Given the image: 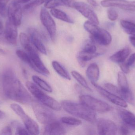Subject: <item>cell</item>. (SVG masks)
Here are the masks:
<instances>
[{"label":"cell","instance_id":"cell-1","mask_svg":"<svg viewBox=\"0 0 135 135\" xmlns=\"http://www.w3.org/2000/svg\"><path fill=\"white\" fill-rule=\"evenodd\" d=\"M2 86L5 96L12 100L22 104H29L33 101L31 96L12 69H8L4 72Z\"/></svg>","mask_w":135,"mask_h":135},{"label":"cell","instance_id":"cell-2","mask_svg":"<svg viewBox=\"0 0 135 135\" xmlns=\"http://www.w3.org/2000/svg\"><path fill=\"white\" fill-rule=\"evenodd\" d=\"M62 108L69 114L82 119L90 123L97 120L96 112L93 111L82 103H77L69 100L61 102Z\"/></svg>","mask_w":135,"mask_h":135},{"label":"cell","instance_id":"cell-3","mask_svg":"<svg viewBox=\"0 0 135 135\" xmlns=\"http://www.w3.org/2000/svg\"><path fill=\"white\" fill-rule=\"evenodd\" d=\"M83 27L90 34L91 41L102 46L109 45L112 41L111 34L105 29L99 27L97 25L87 21L84 23Z\"/></svg>","mask_w":135,"mask_h":135},{"label":"cell","instance_id":"cell-4","mask_svg":"<svg viewBox=\"0 0 135 135\" xmlns=\"http://www.w3.org/2000/svg\"><path fill=\"white\" fill-rule=\"evenodd\" d=\"M26 86L30 92L40 103L51 109L56 111H60L62 108L61 104L55 99L44 92L38 88L36 84L31 82H26Z\"/></svg>","mask_w":135,"mask_h":135},{"label":"cell","instance_id":"cell-5","mask_svg":"<svg viewBox=\"0 0 135 135\" xmlns=\"http://www.w3.org/2000/svg\"><path fill=\"white\" fill-rule=\"evenodd\" d=\"M32 107L36 117L40 123L47 125L55 120L53 112L40 102L32 101Z\"/></svg>","mask_w":135,"mask_h":135},{"label":"cell","instance_id":"cell-6","mask_svg":"<svg viewBox=\"0 0 135 135\" xmlns=\"http://www.w3.org/2000/svg\"><path fill=\"white\" fill-rule=\"evenodd\" d=\"M10 107L22 120L25 128L28 131L30 134L38 135L39 134L40 128L38 124L25 113L20 105L17 104H12Z\"/></svg>","mask_w":135,"mask_h":135},{"label":"cell","instance_id":"cell-7","mask_svg":"<svg viewBox=\"0 0 135 135\" xmlns=\"http://www.w3.org/2000/svg\"><path fill=\"white\" fill-rule=\"evenodd\" d=\"M79 100L81 103L96 112L104 113L112 109V106L106 102L89 95H82L79 97Z\"/></svg>","mask_w":135,"mask_h":135},{"label":"cell","instance_id":"cell-8","mask_svg":"<svg viewBox=\"0 0 135 135\" xmlns=\"http://www.w3.org/2000/svg\"><path fill=\"white\" fill-rule=\"evenodd\" d=\"M24 49L31 59V62L29 66L34 70L39 73L45 76L50 75V71L46 67L38 53L33 48L31 44L26 47Z\"/></svg>","mask_w":135,"mask_h":135},{"label":"cell","instance_id":"cell-9","mask_svg":"<svg viewBox=\"0 0 135 135\" xmlns=\"http://www.w3.org/2000/svg\"><path fill=\"white\" fill-rule=\"evenodd\" d=\"M40 19L46 28L51 40L54 41L57 32L56 24L49 12L45 8H42L40 12Z\"/></svg>","mask_w":135,"mask_h":135},{"label":"cell","instance_id":"cell-10","mask_svg":"<svg viewBox=\"0 0 135 135\" xmlns=\"http://www.w3.org/2000/svg\"><path fill=\"white\" fill-rule=\"evenodd\" d=\"M23 8L20 4L14 1L10 3L7 10L8 20L16 26H20L21 24Z\"/></svg>","mask_w":135,"mask_h":135},{"label":"cell","instance_id":"cell-11","mask_svg":"<svg viewBox=\"0 0 135 135\" xmlns=\"http://www.w3.org/2000/svg\"><path fill=\"white\" fill-rule=\"evenodd\" d=\"M91 83L102 96L110 102L122 108H126L127 107L128 105L127 102L120 97L106 90L95 82H91Z\"/></svg>","mask_w":135,"mask_h":135},{"label":"cell","instance_id":"cell-12","mask_svg":"<svg viewBox=\"0 0 135 135\" xmlns=\"http://www.w3.org/2000/svg\"><path fill=\"white\" fill-rule=\"evenodd\" d=\"M98 134L103 135H115L117 132L115 124L110 120L101 118L97 121Z\"/></svg>","mask_w":135,"mask_h":135},{"label":"cell","instance_id":"cell-13","mask_svg":"<svg viewBox=\"0 0 135 135\" xmlns=\"http://www.w3.org/2000/svg\"><path fill=\"white\" fill-rule=\"evenodd\" d=\"M74 7L89 21L97 25L99 24L97 16L89 5L85 2H77L74 3Z\"/></svg>","mask_w":135,"mask_h":135},{"label":"cell","instance_id":"cell-14","mask_svg":"<svg viewBox=\"0 0 135 135\" xmlns=\"http://www.w3.org/2000/svg\"><path fill=\"white\" fill-rule=\"evenodd\" d=\"M101 4L104 7H116L124 10L135 11V1L125 0H103Z\"/></svg>","mask_w":135,"mask_h":135},{"label":"cell","instance_id":"cell-15","mask_svg":"<svg viewBox=\"0 0 135 135\" xmlns=\"http://www.w3.org/2000/svg\"><path fill=\"white\" fill-rule=\"evenodd\" d=\"M28 33L31 42L35 47L42 54L47 55L46 50L43 43L42 39L39 32L35 29L30 28L28 29Z\"/></svg>","mask_w":135,"mask_h":135},{"label":"cell","instance_id":"cell-16","mask_svg":"<svg viewBox=\"0 0 135 135\" xmlns=\"http://www.w3.org/2000/svg\"><path fill=\"white\" fill-rule=\"evenodd\" d=\"M17 27L8 20L6 21L4 29L5 38L7 42L11 44H16L18 36Z\"/></svg>","mask_w":135,"mask_h":135},{"label":"cell","instance_id":"cell-17","mask_svg":"<svg viewBox=\"0 0 135 135\" xmlns=\"http://www.w3.org/2000/svg\"><path fill=\"white\" fill-rule=\"evenodd\" d=\"M66 131L65 127L59 122L55 120L46 125L44 135H65Z\"/></svg>","mask_w":135,"mask_h":135},{"label":"cell","instance_id":"cell-18","mask_svg":"<svg viewBox=\"0 0 135 135\" xmlns=\"http://www.w3.org/2000/svg\"><path fill=\"white\" fill-rule=\"evenodd\" d=\"M118 113L124 124L135 131V115L132 113L123 109L118 108Z\"/></svg>","mask_w":135,"mask_h":135},{"label":"cell","instance_id":"cell-19","mask_svg":"<svg viewBox=\"0 0 135 135\" xmlns=\"http://www.w3.org/2000/svg\"><path fill=\"white\" fill-rule=\"evenodd\" d=\"M131 52L130 48L126 47L111 55L109 59L112 62L119 64L125 61Z\"/></svg>","mask_w":135,"mask_h":135},{"label":"cell","instance_id":"cell-20","mask_svg":"<svg viewBox=\"0 0 135 135\" xmlns=\"http://www.w3.org/2000/svg\"><path fill=\"white\" fill-rule=\"evenodd\" d=\"M86 75L91 82L96 83L100 77V70L97 64L96 63L90 64L87 68Z\"/></svg>","mask_w":135,"mask_h":135},{"label":"cell","instance_id":"cell-21","mask_svg":"<svg viewBox=\"0 0 135 135\" xmlns=\"http://www.w3.org/2000/svg\"><path fill=\"white\" fill-rule=\"evenodd\" d=\"M100 55V54L97 52L94 54H90L81 50L78 53L77 59L81 66L84 67L85 66L86 62L98 57Z\"/></svg>","mask_w":135,"mask_h":135},{"label":"cell","instance_id":"cell-22","mask_svg":"<svg viewBox=\"0 0 135 135\" xmlns=\"http://www.w3.org/2000/svg\"><path fill=\"white\" fill-rule=\"evenodd\" d=\"M50 12L53 16L59 20L68 23H74L73 21L70 18L67 14L61 10L54 8L51 9Z\"/></svg>","mask_w":135,"mask_h":135},{"label":"cell","instance_id":"cell-23","mask_svg":"<svg viewBox=\"0 0 135 135\" xmlns=\"http://www.w3.org/2000/svg\"><path fill=\"white\" fill-rule=\"evenodd\" d=\"M118 96L123 98L126 102L135 106V98L133 93L130 89L123 90L120 89Z\"/></svg>","mask_w":135,"mask_h":135},{"label":"cell","instance_id":"cell-24","mask_svg":"<svg viewBox=\"0 0 135 135\" xmlns=\"http://www.w3.org/2000/svg\"><path fill=\"white\" fill-rule=\"evenodd\" d=\"M52 65L54 69L60 76L66 80H71V77L69 74L58 62L53 61L52 62Z\"/></svg>","mask_w":135,"mask_h":135},{"label":"cell","instance_id":"cell-25","mask_svg":"<svg viewBox=\"0 0 135 135\" xmlns=\"http://www.w3.org/2000/svg\"><path fill=\"white\" fill-rule=\"evenodd\" d=\"M120 25L127 34L135 36V24L127 20H121Z\"/></svg>","mask_w":135,"mask_h":135},{"label":"cell","instance_id":"cell-26","mask_svg":"<svg viewBox=\"0 0 135 135\" xmlns=\"http://www.w3.org/2000/svg\"><path fill=\"white\" fill-rule=\"evenodd\" d=\"M32 79L35 84L41 89L48 92H52L53 91L52 88L46 82L36 75L32 76Z\"/></svg>","mask_w":135,"mask_h":135},{"label":"cell","instance_id":"cell-27","mask_svg":"<svg viewBox=\"0 0 135 135\" xmlns=\"http://www.w3.org/2000/svg\"><path fill=\"white\" fill-rule=\"evenodd\" d=\"M71 75L73 76V77L83 87H84L85 89H86L89 91H91L92 90L90 88L89 86L88 85L87 82L83 76L80 74L79 73L75 71H71Z\"/></svg>","mask_w":135,"mask_h":135},{"label":"cell","instance_id":"cell-28","mask_svg":"<svg viewBox=\"0 0 135 135\" xmlns=\"http://www.w3.org/2000/svg\"><path fill=\"white\" fill-rule=\"evenodd\" d=\"M118 82L120 89L123 90L130 89L127 77L123 72L118 73Z\"/></svg>","mask_w":135,"mask_h":135},{"label":"cell","instance_id":"cell-29","mask_svg":"<svg viewBox=\"0 0 135 135\" xmlns=\"http://www.w3.org/2000/svg\"><path fill=\"white\" fill-rule=\"evenodd\" d=\"M49 0H34L31 2L25 4L23 8V11L25 12H30L36 7L46 3Z\"/></svg>","mask_w":135,"mask_h":135},{"label":"cell","instance_id":"cell-30","mask_svg":"<svg viewBox=\"0 0 135 135\" xmlns=\"http://www.w3.org/2000/svg\"><path fill=\"white\" fill-rule=\"evenodd\" d=\"M61 121L63 123L67 125L73 126H78L81 125L82 122L80 120L76 118L70 117H64L61 119Z\"/></svg>","mask_w":135,"mask_h":135},{"label":"cell","instance_id":"cell-31","mask_svg":"<svg viewBox=\"0 0 135 135\" xmlns=\"http://www.w3.org/2000/svg\"><path fill=\"white\" fill-rule=\"evenodd\" d=\"M16 54L20 59L29 66L30 65L31 62V59L26 52L21 50H18L16 52Z\"/></svg>","mask_w":135,"mask_h":135},{"label":"cell","instance_id":"cell-32","mask_svg":"<svg viewBox=\"0 0 135 135\" xmlns=\"http://www.w3.org/2000/svg\"><path fill=\"white\" fill-rule=\"evenodd\" d=\"M82 50L87 53L94 54L97 53V47L93 41H89L84 45Z\"/></svg>","mask_w":135,"mask_h":135},{"label":"cell","instance_id":"cell-33","mask_svg":"<svg viewBox=\"0 0 135 135\" xmlns=\"http://www.w3.org/2000/svg\"><path fill=\"white\" fill-rule=\"evenodd\" d=\"M20 42L24 48L31 44V41L30 38L27 35L23 32H21L20 36Z\"/></svg>","mask_w":135,"mask_h":135},{"label":"cell","instance_id":"cell-34","mask_svg":"<svg viewBox=\"0 0 135 135\" xmlns=\"http://www.w3.org/2000/svg\"><path fill=\"white\" fill-rule=\"evenodd\" d=\"M63 5L61 0H49L45 3L44 6L47 8L53 9L57 6Z\"/></svg>","mask_w":135,"mask_h":135},{"label":"cell","instance_id":"cell-35","mask_svg":"<svg viewBox=\"0 0 135 135\" xmlns=\"http://www.w3.org/2000/svg\"><path fill=\"white\" fill-rule=\"evenodd\" d=\"M13 126L16 127V132L15 134L16 135H28L30 133L26 128H25L20 125L18 123H14Z\"/></svg>","mask_w":135,"mask_h":135},{"label":"cell","instance_id":"cell-36","mask_svg":"<svg viewBox=\"0 0 135 135\" xmlns=\"http://www.w3.org/2000/svg\"><path fill=\"white\" fill-rule=\"evenodd\" d=\"M108 16L109 19L112 21L116 20L119 16L118 13L113 8H109L108 9Z\"/></svg>","mask_w":135,"mask_h":135},{"label":"cell","instance_id":"cell-37","mask_svg":"<svg viewBox=\"0 0 135 135\" xmlns=\"http://www.w3.org/2000/svg\"><path fill=\"white\" fill-rule=\"evenodd\" d=\"M105 87L111 92L118 96L119 89H118L115 86L111 83H108L105 85Z\"/></svg>","mask_w":135,"mask_h":135},{"label":"cell","instance_id":"cell-38","mask_svg":"<svg viewBox=\"0 0 135 135\" xmlns=\"http://www.w3.org/2000/svg\"><path fill=\"white\" fill-rule=\"evenodd\" d=\"M10 0H0V14L5 16L6 6Z\"/></svg>","mask_w":135,"mask_h":135},{"label":"cell","instance_id":"cell-39","mask_svg":"<svg viewBox=\"0 0 135 135\" xmlns=\"http://www.w3.org/2000/svg\"><path fill=\"white\" fill-rule=\"evenodd\" d=\"M120 67L122 70L123 73L125 74H128L130 71V67L127 63V62H124L119 63Z\"/></svg>","mask_w":135,"mask_h":135},{"label":"cell","instance_id":"cell-40","mask_svg":"<svg viewBox=\"0 0 135 135\" xmlns=\"http://www.w3.org/2000/svg\"><path fill=\"white\" fill-rule=\"evenodd\" d=\"M130 130L131 128H129L127 125H126L125 124H124L120 127V134L122 135H128L130 134Z\"/></svg>","mask_w":135,"mask_h":135},{"label":"cell","instance_id":"cell-41","mask_svg":"<svg viewBox=\"0 0 135 135\" xmlns=\"http://www.w3.org/2000/svg\"><path fill=\"white\" fill-rule=\"evenodd\" d=\"M127 62L130 67L135 68V53L130 56Z\"/></svg>","mask_w":135,"mask_h":135},{"label":"cell","instance_id":"cell-42","mask_svg":"<svg viewBox=\"0 0 135 135\" xmlns=\"http://www.w3.org/2000/svg\"><path fill=\"white\" fill-rule=\"evenodd\" d=\"M12 134V130L9 126H6L2 130L0 135H9Z\"/></svg>","mask_w":135,"mask_h":135},{"label":"cell","instance_id":"cell-43","mask_svg":"<svg viewBox=\"0 0 135 135\" xmlns=\"http://www.w3.org/2000/svg\"><path fill=\"white\" fill-rule=\"evenodd\" d=\"M63 5L69 7H74V0H61Z\"/></svg>","mask_w":135,"mask_h":135},{"label":"cell","instance_id":"cell-44","mask_svg":"<svg viewBox=\"0 0 135 135\" xmlns=\"http://www.w3.org/2000/svg\"><path fill=\"white\" fill-rule=\"evenodd\" d=\"M88 3L93 7H98L99 6L98 3L95 0H87Z\"/></svg>","mask_w":135,"mask_h":135},{"label":"cell","instance_id":"cell-45","mask_svg":"<svg viewBox=\"0 0 135 135\" xmlns=\"http://www.w3.org/2000/svg\"><path fill=\"white\" fill-rule=\"evenodd\" d=\"M129 40L135 48V36H131L129 37Z\"/></svg>","mask_w":135,"mask_h":135},{"label":"cell","instance_id":"cell-46","mask_svg":"<svg viewBox=\"0 0 135 135\" xmlns=\"http://www.w3.org/2000/svg\"><path fill=\"white\" fill-rule=\"evenodd\" d=\"M31 1L32 0H14V1L20 4L27 3L28 2Z\"/></svg>","mask_w":135,"mask_h":135},{"label":"cell","instance_id":"cell-47","mask_svg":"<svg viewBox=\"0 0 135 135\" xmlns=\"http://www.w3.org/2000/svg\"><path fill=\"white\" fill-rule=\"evenodd\" d=\"M3 31H4V27H3L2 22L0 20V36L2 35Z\"/></svg>","mask_w":135,"mask_h":135},{"label":"cell","instance_id":"cell-48","mask_svg":"<svg viewBox=\"0 0 135 135\" xmlns=\"http://www.w3.org/2000/svg\"><path fill=\"white\" fill-rule=\"evenodd\" d=\"M5 116V113L2 111L0 110V119L3 118Z\"/></svg>","mask_w":135,"mask_h":135}]
</instances>
